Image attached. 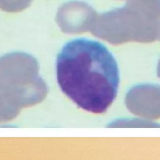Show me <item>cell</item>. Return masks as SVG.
Instances as JSON below:
<instances>
[{
    "instance_id": "obj_4",
    "label": "cell",
    "mask_w": 160,
    "mask_h": 160,
    "mask_svg": "<svg viewBox=\"0 0 160 160\" xmlns=\"http://www.w3.org/2000/svg\"><path fill=\"white\" fill-rule=\"evenodd\" d=\"M32 0H0V9L8 12H17L28 8Z\"/></svg>"
},
{
    "instance_id": "obj_5",
    "label": "cell",
    "mask_w": 160,
    "mask_h": 160,
    "mask_svg": "<svg viewBox=\"0 0 160 160\" xmlns=\"http://www.w3.org/2000/svg\"><path fill=\"white\" fill-rule=\"evenodd\" d=\"M158 75L160 78V62H159V64L158 65Z\"/></svg>"
},
{
    "instance_id": "obj_3",
    "label": "cell",
    "mask_w": 160,
    "mask_h": 160,
    "mask_svg": "<svg viewBox=\"0 0 160 160\" xmlns=\"http://www.w3.org/2000/svg\"><path fill=\"white\" fill-rule=\"evenodd\" d=\"M126 104L133 113L148 118L160 116V87L141 85L134 87L126 96Z\"/></svg>"
},
{
    "instance_id": "obj_6",
    "label": "cell",
    "mask_w": 160,
    "mask_h": 160,
    "mask_svg": "<svg viewBox=\"0 0 160 160\" xmlns=\"http://www.w3.org/2000/svg\"><path fill=\"white\" fill-rule=\"evenodd\" d=\"M159 34H160V32H159Z\"/></svg>"
},
{
    "instance_id": "obj_2",
    "label": "cell",
    "mask_w": 160,
    "mask_h": 160,
    "mask_svg": "<svg viewBox=\"0 0 160 160\" xmlns=\"http://www.w3.org/2000/svg\"><path fill=\"white\" fill-rule=\"evenodd\" d=\"M95 34L113 44L151 42L160 32V0H127L98 19Z\"/></svg>"
},
{
    "instance_id": "obj_1",
    "label": "cell",
    "mask_w": 160,
    "mask_h": 160,
    "mask_svg": "<svg viewBox=\"0 0 160 160\" xmlns=\"http://www.w3.org/2000/svg\"><path fill=\"white\" fill-rule=\"evenodd\" d=\"M56 72L61 91L88 112L104 113L117 96L119 67L99 41L77 38L66 42L58 54Z\"/></svg>"
}]
</instances>
